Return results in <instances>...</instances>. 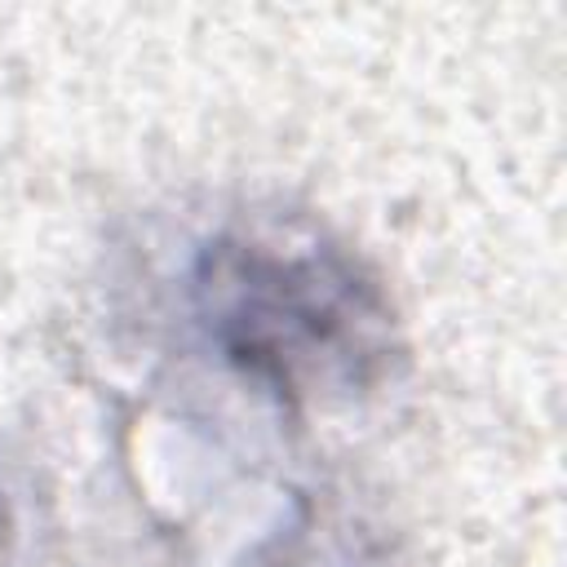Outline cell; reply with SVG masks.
Listing matches in <instances>:
<instances>
[{
  "label": "cell",
  "instance_id": "6da1fadb",
  "mask_svg": "<svg viewBox=\"0 0 567 567\" xmlns=\"http://www.w3.org/2000/svg\"><path fill=\"white\" fill-rule=\"evenodd\" d=\"M182 292L208 350L279 403L354 399L399 359L394 310L377 275L306 226L217 230L195 248Z\"/></svg>",
  "mask_w": 567,
  "mask_h": 567
},
{
  "label": "cell",
  "instance_id": "7a4b0ae2",
  "mask_svg": "<svg viewBox=\"0 0 567 567\" xmlns=\"http://www.w3.org/2000/svg\"><path fill=\"white\" fill-rule=\"evenodd\" d=\"M244 567H368V563L341 536H315V518L310 509H301L297 523L270 532L244 558Z\"/></svg>",
  "mask_w": 567,
  "mask_h": 567
}]
</instances>
